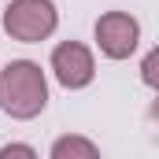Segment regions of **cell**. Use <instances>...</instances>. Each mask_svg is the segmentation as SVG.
<instances>
[{"label":"cell","mask_w":159,"mask_h":159,"mask_svg":"<svg viewBox=\"0 0 159 159\" xmlns=\"http://www.w3.org/2000/svg\"><path fill=\"white\" fill-rule=\"evenodd\" d=\"M52 63H56V74H59L63 85H85V81L93 78V63H89V52H85L81 44H63V48H56Z\"/></svg>","instance_id":"cell-4"},{"label":"cell","mask_w":159,"mask_h":159,"mask_svg":"<svg viewBox=\"0 0 159 159\" xmlns=\"http://www.w3.org/2000/svg\"><path fill=\"white\" fill-rule=\"evenodd\" d=\"M4 26L22 41H37L56 26V7L48 0H15L4 15Z\"/></svg>","instance_id":"cell-2"},{"label":"cell","mask_w":159,"mask_h":159,"mask_svg":"<svg viewBox=\"0 0 159 159\" xmlns=\"http://www.w3.org/2000/svg\"><path fill=\"white\" fill-rule=\"evenodd\" d=\"M144 81H148V85H159V48L144 59Z\"/></svg>","instance_id":"cell-5"},{"label":"cell","mask_w":159,"mask_h":159,"mask_svg":"<svg viewBox=\"0 0 159 159\" xmlns=\"http://www.w3.org/2000/svg\"><path fill=\"white\" fill-rule=\"evenodd\" d=\"M96 41H100V48L107 52V56H129L133 52V44H137V22L129 19V15H104L100 22H96Z\"/></svg>","instance_id":"cell-3"},{"label":"cell","mask_w":159,"mask_h":159,"mask_svg":"<svg viewBox=\"0 0 159 159\" xmlns=\"http://www.w3.org/2000/svg\"><path fill=\"white\" fill-rule=\"evenodd\" d=\"M4 85H7V107L15 115H34L41 104H44V81H41V70L34 63H11L7 74H4Z\"/></svg>","instance_id":"cell-1"}]
</instances>
